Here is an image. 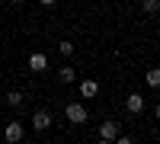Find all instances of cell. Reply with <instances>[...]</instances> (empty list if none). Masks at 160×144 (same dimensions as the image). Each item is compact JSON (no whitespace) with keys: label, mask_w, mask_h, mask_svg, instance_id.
I'll return each mask as SVG.
<instances>
[{"label":"cell","mask_w":160,"mask_h":144,"mask_svg":"<svg viewBox=\"0 0 160 144\" xmlns=\"http://www.w3.org/2000/svg\"><path fill=\"white\" fill-rule=\"evenodd\" d=\"M64 115H68V122H74V125L87 122V109L80 106V102H68V106H64Z\"/></svg>","instance_id":"1"},{"label":"cell","mask_w":160,"mask_h":144,"mask_svg":"<svg viewBox=\"0 0 160 144\" xmlns=\"http://www.w3.org/2000/svg\"><path fill=\"white\" fill-rule=\"evenodd\" d=\"M3 138H7L10 144H16V141H22V138H26V128H22L19 122H7V128H3Z\"/></svg>","instance_id":"2"},{"label":"cell","mask_w":160,"mask_h":144,"mask_svg":"<svg viewBox=\"0 0 160 144\" xmlns=\"http://www.w3.org/2000/svg\"><path fill=\"white\" fill-rule=\"evenodd\" d=\"M29 71H35V74L48 71V55H45V51H35V55H29Z\"/></svg>","instance_id":"3"},{"label":"cell","mask_w":160,"mask_h":144,"mask_svg":"<svg viewBox=\"0 0 160 144\" xmlns=\"http://www.w3.org/2000/svg\"><path fill=\"white\" fill-rule=\"evenodd\" d=\"M32 128H35V132H45V128H51V115H48L45 109H38V112L32 115Z\"/></svg>","instance_id":"4"},{"label":"cell","mask_w":160,"mask_h":144,"mask_svg":"<svg viewBox=\"0 0 160 144\" xmlns=\"http://www.w3.org/2000/svg\"><path fill=\"white\" fill-rule=\"evenodd\" d=\"M118 138V125L115 122H102L99 125V141H115Z\"/></svg>","instance_id":"5"},{"label":"cell","mask_w":160,"mask_h":144,"mask_svg":"<svg viewBox=\"0 0 160 144\" xmlns=\"http://www.w3.org/2000/svg\"><path fill=\"white\" fill-rule=\"evenodd\" d=\"M125 106H128V112H144V96L141 93H128V99H125Z\"/></svg>","instance_id":"6"},{"label":"cell","mask_w":160,"mask_h":144,"mask_svg":"<svg viewBox=\"0 0 160 144\" xmlns=\"http://www.w3.org/2000/svg\"><path fill=\"white\" fill-rule=\"evenodd\" d=\"M96 93H99V83H96V80H83V83H80V96H87V99H93Z\"/></svg>","instance_id":"7"},{"label":"cell","mask_w":160,"mask_h":144,"mask_svg":"<svg viewBox=\"0 0 160 144\" xmlns=\"http://www.w3.org/2000/svg\"><path fill=\"white\" fill-rule=\"evenodd\" d=\"M58 80H61V83H74V80H77V71L71 67V64H64V67L58 71Z\"/></svg>","instance_id":"8"},{"label":"cell","mask_w":160,"mask_h":144,"mask_svg":"<svg viewBox=\"0 0 160 144\" xmlns=\"http://www.w3.org/2000/svg\"><path fill=\"white\" fill-rule=\"evenodd\" d=\"M148 87L151 90H160V67H151L148 71Z\"/></svg>","instance_id":"9"},{"label":"cell","mask_w":160,"mask_h":144,"mask_svg":"<svg viewBox=\"0 0 160 144\" xmlns=\"http://www.w3.org/2000/svg\"><path fill=\"white\" fill-rule=\"evenodd\" d=\"M22 93H19V90H13V93H7V106H13V109H16V106H22Z\"/></svg>","instance_id":"10"},{"label":"cell","mask_w":160,"mask_h":144,"mask_svg":"<svg viewBox=\"0 0 160 144\" xmlns=\"http://www.w3.org/2000/svg\"><path fill=\"white\" fill-rule=\"evenodd\" d=\"M141 7L148 13H160V0H141Z\"/></svg>","instance_id":"11"},{"label":"cell","mask_w":160,"mask_h":144,"mask_svg":"<svg viewBox=\"0 0 160 144\" xmlns=\"http://www.w3.org/2000/svg\"><path fill=\"white\" fill-rule=\"evenodd\" d=\"M58 51H61L64 58H71V55H74V45H71V42H61V45H58Z\"/></svg>","instance_id":"12"},{"label":"cell","mask_w":160,"mask_h":144,"mask_svg":"<svg viewBox=\"0 0 160 144\" xmlns=\"http://www.w3.org/2000/svg\"><path fill=\"white\" fill-rule=\"evenodd\" d=\"M38 3H42V7H51V3H55V0H38Z\"/></svg>","instance_id":"13"},{"label":"cell","mask_w":160,"mask_h":144,"mask_svg":"<svg viewBox=\"0 0 160 144\" xmlns=\"http://www.w3.org/2000/svg\"><path fill=\"white\" fill-rule=\"evenodd\" d=\"M154 115H157V119H160V102H157V109H154Z\"/></svg>","instance_id":"14"},{"label":"cell","mask_w":160,"mask_h":144,"mask_svg":"<svg viewBox=\"0 0 160 144\" xmlns=\"http://www.w3.org/2000/svg\"><path fill=\"white\" fill-rule=\"evenodd\" d=\"M13 3H22V0H13Z\"/></svg>","instance_id":"15"}]
</instances>
